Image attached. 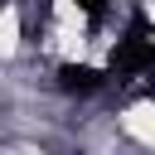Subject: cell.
I'll return each instance as SVG.
<instances>
[{
  "label": "cell",
  "instance_id": "obj_1",
  "mask_svg": "<svg viewBox=\"0 0 155 155\" xmlns=\"http://www.w3.org/2000/svg\"><path fill=\"white\" fill-rule=\"evenodd\" d=\"M121 131L131 140H140L145 150H155V102H136L121 111Z\"/></svg>",
  "mask_w": 155,
  "mask_h": 155
},
{
  "label": "cell",
  "instance_id": "obj_2",
  "mask_svg": "<svg viewBox=\"0 0 155 155\" xmlns=\"http://www.w3.org/2000/svg\"><path fill=\"white\" fill-rule=\"evenodd\" d=\"M15 48H19V10L5 5L0 10V58H10Z\"/></svg>",
  "mask_w": 155,
  "mask_h": 155
}]
</instances>
